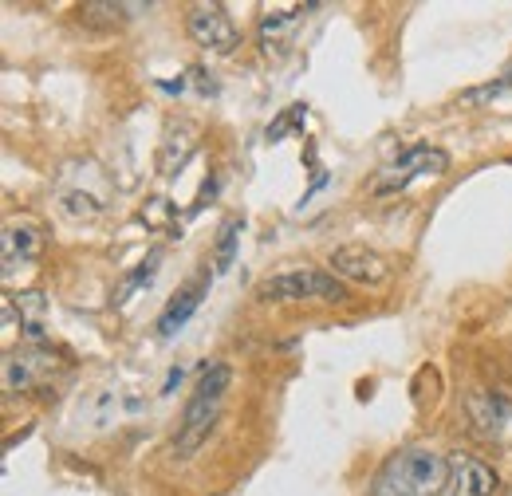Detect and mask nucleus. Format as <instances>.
<instances>
[{"label": "nucleus", "mask_w": 512, "mask_h": 496, "mask_svg": "<svg viewBox=\"0 0 512 496\" xmlns=\"http://www.w3.org/2000/svg\"><path fill=\"white\" fill-rule=\"evenodd\" d=\"M256 296L260 300H280V304H296V300H347V288L331 272L296 268V272H280V276L260 280Z\"/></svg>", "instance_id": "nucleus-3"}, {"label": "nucleus", "mask_w": 512, "mask_h": 496, "mask_svg": "<svg viewBox=\"0 0 512 496\" xmlns=\"http://www.w3.org/2000/svg\"><path fill=\"white\" fill-rule=\"evenodd\" d=\"M449 170V154L438 146H410L402 158H394L383 174L375 178V193H398L406 189L414 178H442Z\"/></svg>", "instance_id": "nucleus-4"}, {"label": "nucleus", "mask_w": 512, "mask_h": 496, "mask_svg": "<svg viewBox=\"0 0 512 496\" xmlns=\"http://www.w3.org/2000/svg\"><path fill=\"white\" fill-rule=\"evenodd\" d=\"M146 4H115V0H91V4H83L79 12H83V24H91V28H119L123 20L130 16H138Z\"/></svg>", "instance_id": "nucleus-12"}, {"label": "nucleus", "mask_w": 512, "mask_h": 496, "mask_svg": "<svg viewBox=\"0 0 512 496\" xmlns=\"http://www.w3.org/2000/svg\"><path fill=\"white\" fill-rule=\"evenodd\" d=\"M327 264H331V276H339V280H355V284H383L386 276H390L386 256L367 245L335 248Z\"/></svg>", "instance_id": "nucleus-6"}, {"label": "nucleus", "mask_w": 512, "mask_h": 496, "mask_svg": "<svg viewBox=\"0 0 512 496\" xmlns=\"http://www.w3.org/2000/svg\"><path fill=\"white\" fill-rule=\"evenodd\" d=\"M449 485V461L434 449H398L371 481V496H438Z\"/></svg>", "instance_id": "nucleus-1"}, {"label": "nucleus", "mask_w": 512, "mask_h": 496, "mask_svg": "<svg viewBox=\"0 0 512 496\" xmlns=\"http://www.w3.org/2000/svg\"><path fill=\"white\" fill-rule=\"evenodd\" d=\"M296 12H300V8H276V12H268V16L260 20V40H264V48H272V44L296 24Z\"/></svg>", "instance_id": "nucleus-15"}, {"label": "nucleus", "mask_w": 512, "mask_h": 496, "mask_svg": "<svg viewBox=\"0 0 512 496\" xmlns=\"http://www.w3.org/2000/svg\"><path fill=\"white\" fill-rule=\"evenodd\" d=\"M40 248H44L40 229H32V225H8V229H4V276H12L16 264L36 260Z\"/></svg>", "instance_id": "nucleus-9"}, {"label": "nucleus", "mask_w": 512, "mask_h": 496, "mask_svg": "<svg viewBox=\"0 0 512 496\" xmlns=\"http://www.w3.org/2000/svg\"><path fill=\"white\" fill-rule=\"evenodd\" d=\"M304 115H308V111H304V107H292V111H288V115H284V119H280V123H276V126H268V138H272V142H276V138H280V134H284V130H288V126H292V123H300V119H304Z\"/></svg>", "instance_id": "nucleus-16"}, {"label": "nucleus", "mask_w": 512, "mask_h": 496, "mask_svg": "<svg viewBox=\"0 0 512 496\" xmlns=\"http://www.w3.org/2000/svg\"><path fill=\"white\" fill-rule=\"evenodd\" d=\"M186 28H190L193 44L213 52V56H229L241 44V32H237V24L229 20V12L221 4H193Z\"/></svg>", "instance_id": "nucleus-5"}, {"label": "nucleus", "mask_w": 512, "mask_h": 496, "mask_svg": "<svg viewBox=\"0 0 512 496\" xmlns=\"http://www.w3.org/2000/svg\"><path fill=\"white\" fill-rule=\"evenodd\" d=\"M241 229H245V221H241V217H229V221L221 225V241H217V256H213L217 272H229V268H233L237 241H241Z\"/></svg>", "instance_id": "nucleus-14"}, {"label": "nucleus", "mask_w": 512, "mask_h": 496, "mask_svg": "<svg viewBox=\"0 0 512 496\" xmlns=\"http://www.w3.org/2000/svg\"><path fill=\"white\" fill-rule=\"evenodd\" d=\"M497 473L477 457H453L449 461V496H493Z\"/></svg>", "instance_id": "nucleus-8"}, {"label": "nucleus", "mask_w": 512, "mask_h": 496, "mask_svg": "<svg viewBox=\"0 0 512 496\" xmlns=\"http://www.w3.org/2000/svg\"><path fill=\"white\" fill-rule=\"evenodd\" d=\"M56 359L40 347H24V351H8L4 359V386L16 394V390H32L44 374H52Z\"/></svg>", "instance_id": "nucleus-7"}, {"label": "nucleus", "mask_w": 512, "mask_h": 496, "mask_svg": "<svg viewBox=\"0 0 512 496\" xmlns=\"http://www.w3.org/2000/svg\"><path fill=\"white\" fill-rule=\"evenodd\" d=\"M197 130L190 123H182L178 130H170V138H166V146H162V158H158V166H162V174H174L186 158L193 154V146H197V138H193Z\"/></svg>", "instance_id": "nucleus-13"}, {"label": "nucleus", "mask_w": 512, "mask_h": 496, "mask_svg": "<svg viewBox=\"0 0 512 496\" xmlns=\"http://www.w3.org/2000/svg\"><path fill=\"white\" fill-rule=\"evenodd\" d=\"M201 292H205V280H197V284H190V288H182V292L166 304L162 319H158V335H162V339H170L174 331H182V327L190 323V315L201 308Z\"/></svg>", "instance_id": "nucleus-10"}, {"label": "nucleus", "mask_w": 512, "mask_h": 496, "mask_svg": "<svg viewBox=\"0 0 512 496\" xmlns=\"http://www.w3.org/2000/svg\"><path fill=\"white\" fill-rule=\"evenodd\" d=\"M469 418L477 422V430L497 434L501 422L509 418V402H505V394H493V390H477V394H469Z\"/></svg>", "instance_id": "nucleus-11"}, {"label": "nucleus", "mask_w": 512, "mask_h": 496, "mask_svg": "<svg viewBox=\"0 0 512 496\" xmlns=\"http://www.w3.org/2000/svg\"><path fill=\"white\" fill-rule=\"evenodd\" d=\"M229 382H233V374H229V367H225V363L205 367V374L197 378L190 402H186V410H182L178 437H174V453H178V457H190V453H197V449H201V441L209 437L213 422L221 418V406H225Z\"/></svg>", "instance_id": "nucleus-2"}]
</instances>
